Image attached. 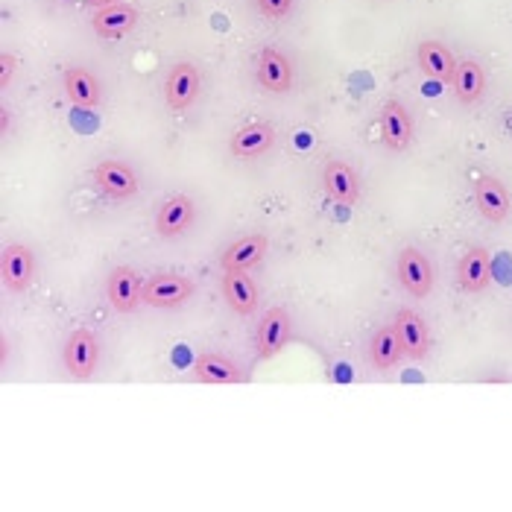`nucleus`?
Here are the masks:
<instances>
[{"mask_svg": "<svg viewBox=\"0 0 512 512\" xmlns=\"http://www.w3.org/2000/svg\"><path fill=\"white\" fill-rule=\"evenodd\" d=\"M474 205L489 223H504L512 214L510 188L498 176H480L474 182Z\"/></svg>", "mask_w": 512, "mask_h": 512, "instance_id": "obj_6", "label": "nucleus"}, {"mask_svg": "<svg viewBox=\"0 0 512 512\" xmlns=\"http://www.w3.org/2000/svg\"><path fill=\"white\" fill-rule=\"evenodd\" d=\"M91 176H94L97 188L112 199H129L141 191V179L126 161H115V158L100 161Z\"/></svg>", "mask_w": 512, "mask_h": 512, "instance_id": "obj_5", "label": "nucleus"}, {"mask_svg": "<svg viewBox=\"0 0 512 512\" xmlns=\"http://www.w3.org/2000/svg\"><path fill=\"white\" fill-rule=\"evenodd\" d=\"M220 287H223L226 305H229L237 316L255 314L261 293H258V284L249 278V273H240V270H235V273H223Z\"/></svg>", "mask_w": 512, "mask_h": 512, "instance_id": "obj_21", "label": "nucleus"}, {"mask_svg": "<svg viewBox=\"0 0 512 512\" xmlns=\"http://www.w3.org/2000/svg\"><path fill=\"white\" fill-rule=\"evenodd\" d=\"M267 255V235H246L237 237L235 243L226 246L223 258H220V267L223 273H249L252 267H258Z\"/></svg>", "mask_w": 512, "mask_h": 512, "instance_id": "obj_14", "label": "nucleus"}, {"mask_svg": "<svg viewBox=\"0 0 512 512\" xmlns=\"http://www.w3.org/2000/svg\"><path fill=\"white\" fill-rule=\"evenodd\" d=\"M290 334H293V322H290V314L276 305L270 308L267 314L261 316L258 322V331H255V346H258V355L264 360L276 357L287 343H290Z\"/></svg>", "mask_w": 512, "mask_h": 512, "instance_id": "obj_8", "label": "nucleus"}, {"mask_svg": "<svg viewBox=\"0 0 512 512\" xmlns=\"http://www.w3.org/2000/svg\"><path fill=\"white\" fill-rule=\"evenodd\" d=\"M141 290H144V284L132 267H115L109 281H106V296L118 314H132L138 308Z\"/></svg>", "mask_w": 512, "mask_h": 512, "instance_id": "obj_19", "label": "nucleus"}, {"mask_svg": "<svg viewBox=\"0 0 512 512\" xmlns=\"http://www.w3.org/2000/svg\"><path fill=\"white\" fill-rule=\"evenodd\" d=\"M194 217H197L194 199L188 197V194H176V197H170L167 202H161V208H158L156 235L167 237V240L182 237L194 226Z\"/></svg>", "mask_w": 512, "mask_h": 512, "instance_id": "obj_11", "label": "nucleus"}, {"mask_svg": "<svg viewBox=\"0 0 512 512\" xmlns=\"http://www.w3.org/2000/svg\"><path fill=\"white\" fill-rule=\"evenodd\" d=\"M138 24V9L129 6V3H112V6H103L94 12L91 18V27L100 39H123L126 33H132Z\"/></svg>", "mask_w": 512, "mask_h": 512, "instance_id": "obj_18", "label": "nucleus"}, {"mask_svg": "<svg viewBox=\"0 0 512 512\" xmlns=\"http://www.w3.org/2000/svg\"><path fill=\"white\" fill-rule=\"evenodd\" d=\"M395 331L401 340V352L410 360H425L431 352V331L425 316H419L416 311H398L395 316Z\"/></svg>", "mask_w": 512, "mask_h": 512, "instance_id": "obj_13", "label": "nucleus"}, {"mask_svg": "<svg viewBox=\"0 0 512 512\" xmlns=\"http://www.w3.org/2000/svg\"><path fill=\"white\" fill-rule=\"evenodd\" d=\"M273 141H276L273 126L264 123V120H255V123H246V126L237 129L235 135H232V141H229V150H232L235 158L252 161V158L264 156L273 147Z\"/></svg>", "mask_w": 512, "mask_h": 512, "instance_id": "obj_16", "label": "nucleus"}, {"mask_svg": "<svg viewBox=\"0 0 512 512\" xmlns=\"http://www.w3.org/2000/svg\"><path fill=\"white\" fill-rule=\"evenodd\" d=\"M457 278L463 293H483L492 281V255L483 246H469L457 264Z\"/></svg>", "mask_w": 512, "mask_h": 512, "instance_id": "obj_17", "label": "nucleus"}, {"mask_svg": "<svg viewBox=\"0 0 512 512\" xmlns=\"http://www.w3.org/2000/svg\"><path fill=\"white\" fill-rule=\"evenodd\" d=\"M395 276L413 299H428L434 290V267L416 246H404L395 258Z\"/></svg>", "mask_w": 512, "mask_h": 512, "instance_id": "obj_1", "label": "nucleus"}, {"mask_svg": "<svg viewBox=\"0 0 512 512\" xmlns=\"http://www.w3.org/2000/svg\"><path fill=\"white\" fill-rule=\"evenodd\" d=\"M65 369L71 378L77 381H88L94 372H97V363H100V343H97V334L91 328H77L68 343H65Z\"/></svg>", "mask_w": 512, "mask_h": 512, "instance_id": "obj_2", "label": "nucleus"}, {"mask_svg": "<svg viewBox=\"0 0 512 512\" xmlns=\"http://www.w3.org/2000/svg\"><path fill=\"white\" fill-rule=\"evenodd\" d=\"M255 3H258L261 15H267V18H273V21L287 18L290 9H293V0H255Z\"/></svg>", "mask_w": 512, "mask_h": 512, "instance_id": "obj_25", "label": "nucleus"}, {"mask_svg": "<svg viewBox=\"0 0 512 512\" xmlns=\"http://www.w3.org/2000/svg\"><path fill=\"white\" fill-rule=\"evenodd\" d=\"M401 340H398V331L395 325H384L375 331L372 343H369V360L375 369H393L395 363L401 360Z\"/></svg>", "mask_w": 512, "mask_h": 512, "instance_id": "obj_24", "label": "nucleus"}, {"mask_svg": "<svg viewBox=\"0 0 512 512\" xmlns=\"http://www.w3.org/2000/svg\"><path fill=\"white\" fill-rule=\"evenodd\" d=\"M36 276V255L24 243H9L0 252V278L9 290L21 293L33 284Z\"/></svg>", "mask_w": 512, "mask_h": 512, "instance_id": "obj_4", "label": "nucleus"}, {"mask_svg": "<svg viewBox=\"0 0 512 512\" xmlns=\"http://www.w3.org/2000/svg\"><path fill=\"white\" fill-rule=\"evenodd\" d=\"M199 97V71L191 62H179L170 68L164 82V100L173 112H185L197 103Z\"/></svg>", "mask_w": 512, "mask_h": 512, "instance_id": "obj_10", "label": "nucleus"}, {"mask_svg": "<svg viewBox=\"0 0 512 512\" xmlns=\"http://www.w3.org/2000/svg\"><path fill=\"white\" fill-rule=\"evenodd\" d=\"M94 9H103V6H112V3H120V0H88Z\"/></svg>", "mask_w": 512, "mask_h": 512, "instance_id": "obj_28", "label": "nucleus"}, {"mask_svg": "<svg viewBox=\"0 0 512 512\" xmlns=\"http://www.w3.org/2000/svg\"><path fill=\"white\" fill-rule=\"evenodd\" d=\"M255 77H258L264 91H270V94H287L293 88V65H290L287 53L278 50V47H264L258 53Z\"/></svg>", "mask_w": 512, "mask_h": 512, "instance_id": "obj_9", "label": "nucleus"}, {"mask_svg": "<svg viewBox=\"0 0 512 512\" xmlns=\"http://www.w3.org/2000/svg\"><path fill=\"white\" fill-rule=\"evenodd\" d=\"M6 129H9V109L3 106V109H0V132L6 135Z\"/></svg>", "mask_w": 512, "mask_h": 512, "instance_id": "obj_27", "label": "nucleus"}, {"mask_svg": "<svg viewBox=\"0 0 512 512\" xmlns=\"http://www.w3.org/2000/svg\"><path fill=\"white\" fill-rule=\"evenodd\" d=\"M194 378L199 384H240L246 381L243 369L237 366L232 357L217 355V352H205L194 363Z\"/></svg>", "mask_w": 512, "mask_h": 512, "instance_id": "obj_22", "label": "nucleus"}, {"mask_svg": "<svg viewBox=\"0 0 512 512\" xmlns=\"http://www.w3.org/2000/svg\"><path fill=\"white\" fill-rule=\"evenodd\" d=\"M62 85H65L68 100L74 106H79V109H97L100 100H103L100 79L94 77L88 68H82V65H68L65 68V77H62Z\"/></svg>", "mask_w": 512, "mask_h": 512, "instance_id": "obj_20", "label": "nucleus"}, {"mask_svg": "<svg viewBox=\"0 0 512 512\" xmlns=\"http://www.w3.org/2000/svg\"><path fill=\"white\" fill-rule=\"evenodd\" d=\"M194 296V281L179 273H158V276L144 281L141 302L153 308H179Z\"/></svg>", "mask_w": 512, "mask_h": 512, "instance_id": "obj_3", "label": "nucleus"}, {"mask_svg": "<svg viewBox=\"0 0 512 512\" xmlns=\"http://www.w3.org/2000/svg\"><path fill=\"white\" fill-rule=\"evenodd\" d=\"M381 141L387 150L404 153L413 141V118L401 100H387L381 109Z\"/></svg>", "mask_w": 512, "mask_h": 512, "instance_id": "obj_12", "label": "nucleus"}, {"mask_svg": "<svg viewBox=\"0 0 512 512\" xmlns=\"http://www.w3.org/2000/svg\"><path fill=\"white\" fill-rule=\"evenodd\" d=\"M15 68H18V59L9 53V50H3L0 53V88H6L9 85V79L15 74Z\"/></svg>", "mask_w": 512, "mask_h": 512, "instance_id": "obj_26", "label": "nucleus"}, {"mask_svg": "<svg viewBox=\"0 0 512 512\" xmlns=\"http://www.w3.org/2000/svg\"><path fill=\"white\" fill-rule=\"evenodd\" d=\"M322 188L337 205H346V208L357 205V199H360V179H357L355 167L349 161H340V158H328L325 161V167H322Z\"/></svg>", "mask_w": 512, "mask_h": 512, "instance_id": "obj_7", "label": "nucleus"}, {"mask_svg": "<svg viewBox=\"0 0 512 512\" xmlns=\"http://www.w3.org/2000/svg\"><path fill=\"white\" fill-rule=\"evenodd\" d=\"M416 62H419V68H422V74L428 79H434V82H448L451 85V77H454V71H457V59H454V53L442 44V41L436 39H425L416 44Z\"/></svg>", "mask_w": 512, "mask_h": 512, "instance_id": "obj_15", "label": "nucleus"}, {"mask_svg": "<svg viewBox=\"0 0 512 512\" xmlns=\"http://www.w3.org/2000/svg\"><path fill=\"white\" fill-rule=\"evenodd\" d=\"M451 88L463 106H472L486 91V68L477 59H463L457 62V71L451 77Z\"/></svg>", "mask_w": 512, "mask_h": 512, "instance_id": "obj_23", "label": "nucleus"}]
</instances>
